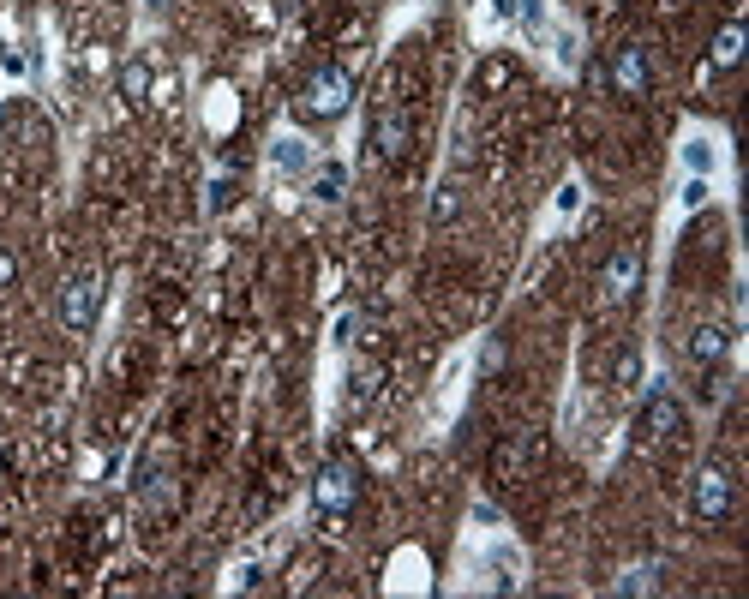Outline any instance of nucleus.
Wrapping results in <instances>:
<instances>
[{
	"mask_svg": "<svg viewBox=\"0 0 749 599\" xmlns=\"http://www.w3.org/2000/svg\"><path fill=\"white\" fill-rule=\"evenodd\" d=\"M690 510H696L702 522H726V516H732V474H726L720 462L696 468V480H690Z\"/></svg>",
	"mask_w": 749,
	"mask_h": 599,
	"instance_id": "20e7f679",
	"label": "nucleus"
},
{
	"mask_svg": "<svg viewBox=\"0 0 749 599\" xmlns=\"http://www.w3.org/2000/svg\"><path fill=\"white\" fill-rule=\"evenodd\" d=\"M312 498H318L324 516H348V510L360 504V462H354V456H330V462L318 468Z\"/></svg>",
	"mask_w": 749,
	"mask_h": 599,
	"instance_id": "f03ea898",
	"label": "nucleus"
},
{
	"mask_svg": "<svg viewBox=\"0 0 749 599\" xmlns=\"http://www.w3.org/2000/svg\"><path fill=\"white\" fill-rule=\"evenodd\" d=\"M738 60H744V24L732 18V24H726V30L714 36V66L726 72V66H738Z\"/></svg>",
	"mask_w": 749,
	"mask_h": 599,
	"instance_id": "1a4fd4ad",
	"label": "nucleus"
},
{
	"mask_svg": "<svg viewBox=\"0 0 749 599\" xmlns=\"http://www.w3.org/2000/svg\"><path fill=\"white\" fill-rule=\"evenodd\" d=\"M648 84H654L648 48H642V42H624V48L612 54V90H618V96H648Z\"/></svg>",
	"mask_w": 749,
	"mask_h": 599,
	"instance_id": "423d86ee",
	"label": "nucleus"
},
{
	"mask_svg": "<svg viewBox=\"0 0 749 599\" xmlns=\"http://www.w3.org/2000/svg\"><path fill=\"white\" fill-rule=\"evenodd\" d=\"M348 102H354V72L348 66H318L306 78V90H300V114H312V120H336Z\"/></svg>",
	"mask_w": 749,
	"mask_h": 599,
	"instance_id": "f257e3e1",
	"label": "nucleus"
},
{
	"mask_svg": "<svg viewBox=\"0 0 749 599\" xmlns=\"http://www.w3.org/2000/svg\"><path fill=\"white\" fill-rule=\"evenodd\" d=\"M636 288H642V246L624 240V246L606 258V270H600V294H606V306H630Z\"/></svg>",
	"mask_w": 749,
	"mask_h": 599,
	"instance_id": "7ed1b4c3",
	"label": "nucleus"
},
{
	"mask_svg": "<svg viewBox=\"0 0 749 599\" xmlns=\"http://www.w3.org/2000/svg\"><path fill=\"white\" fill-rule=\"evenodd\" d=\"M120 90H126V96H144V90H150V66H144V60H132V66L120 72Z\"/></svg>",
	"mask_w": 749,
	"mask_h": 599,
	"instance_id": "2eb2a0df",
	"label": "nucleus"
},
{
	"mask_svg": "<svg viewBox=\"0 0 749 599\" xmlns=\"http://www.w3.org/2000/svg\"><path fill=\"white\" fill-rule=\"evenodd\" d=\"M0 468H6V456H0Z\"/></svg>",
	"mask_w": 749,
	"mask_h": 599,
	"instance_id": "4be33fe9",
	"label": "nucleus"
},
{
	"mask_svg": "<svg viewBox=\"0 0 749 599\" xmlns=\"http://www.w3.org/2000/svg\"><path fill=\"white\" fill-rule=\"evenodd\" d=\"M690 354H696L702 366H720V360H726V330H720V324H708V330H696V342H690Z\"/></svg>",
	"mask_w": 749,
	"mask_h": 599,
	"instance_id": "9d476101",
	"label": "nucleus"
},
{
	"mask_svg": "<svg viewBox=\"0 0 749 599\" xmlns=\"http://www.w3.org/2000/svg\"><path fill=\"white\" fill-rule=\"evenodd\" d=\"M642 432L660 438V444H672V438L684 432V402H678L672 390H654V396L642 402Z\"/></svg>",
	"mask_w": 749,
	"mask_h": 599,
	"instance_id": "0eeeda50",
	"label": "nucleus"
},
{
	"mask_svg": "<svg viewBox=\"0 0 749 599\" xmlns=\"http://www.w3.org/2000/svg\"><path fill=\"white\" fill-rule=\"evenodd\" d=\"M378 384H384V372H378V366H360V372L348 378V408H366V402L378 396Z\"/></svg>",
	"mask_w": 749,
	"mask_h": 599,
	"instance_id": "9b49d317",
	"label": "nucleus"
},
{
	"mask_svg": "<svg viewBox=\"0 0 749 599\" xmlns=\"http://www.w3.org/2000/svg\"><path fill=\"white\" fill-rule=\"evenodd\" d=\"M408 138H414V126H408V114H402V108H384V114H378V126H372V150H378L384 162H402V150H408Z\"/></svg>",
	"mask_w": 749,
	"mask_h": 599,
	"instance_id": "6e6552de",
	"label": "nucleus"
},
{
	"mask_svg": "<svg viewBox=\"0 0 749 599\" xmlns=\"http://www.w3.org/2000/svg\"><path fill=\"white\" fill-rule=\"evenodd\" d=\"M612 372H618V384H624V390H636V384H642V354H636V348H624Z\"/></svg>",
	"mask_w": 749,
	"mask_h": 599,
	"instance_id": "4468645a",
	"label": "nucleus"
},
{
	"mask_svg": "<svg viewBox=\"0 0 749 599\" xmlns=\"http://www.w3.org/2000/svg\"><path fill=\"white\" fill-rule=\"evenodd\" d=\"M660 588V564H630L618 576V594H654Z\"/></svg>",
	"mask_w": 749,
	"mask_h": 599,
	"instance_id": "f8f14e48",
	"label": "nucleus"
},
{
	"mask_svg": "<svg viewBox=\"0 0 749 599\" xmlns=\"http://www.w3.org/2000/svg\"><path fill=\"white\" fill-rule=\"evenodd\" d=\"M228 198H234V186H228V180H216V186H210V210H222Z\"/></svg>",
	"mask_w": 749,
	"mask_h": 599,
	"instance_id": "412c9836",
	"label": "nucleus"
},
{
	"mask_svg": "<svg viewBox=\"0 0 749 599\" xmlns=\"http://www.w3.org/2000/svg\"><path fill=\"white\" fill-rule=\"evenodd\" d=\"M480 366H486V372H498V366H504V342H498V336L486 342V354H480Z\"/></svg>",
	"mask_w": 749,
	"mask_h": 599,
	"instance_id": "aec40b11",
	"label": "nucleus"
},
{
	"mask_svg": "<svg viewBox=\"0 0 749 599\" xmlns=\"http://www.w3.org/2000/svg\"><path fill=\"white\" fill-rule=\"evenodd\" d=\"M12 282H18V252H12V246H0V294H6Z\"/></svg>",
	"mask_w": 749,
	"mask_h": 599,
	"instance_id": "f3484780",
	"label": "nucleus"
},
{
	"mask_svg": "<svg viewBox=\"0 0 749 599\" xmlns=\"http://www.w3.org/2000/svg\"><path fill=\"white\" fill-rule=\"evenodd\" d=\"M342 186H348V168H342V162H324V168H318V180H312V192H318L324 204H336V198H342Z\"/></svg>",
	"mask_w": 749,
	"mask_h": 599,
	"instance_id": "ddd939ff",
	"label": "nucleus"
},
{
	"mask_svg": "<svg viewBox=\"0 0 749 599\" xmlns=\"http://www.w3.org/2000/svg\"><path fill=\"white\" fill-rule=\"evenodd\" d=\"M504 78H510V66H504V60H492V66H486V72H480V84H486V90H498V84H504Z\"/></svg>",
	"mask_w": 749,
	"mask_h": 599,
	"instance_id": "6ab92c4d",
	"label": "nucleus"
},
{
	"mask_svg": "<svg viewBox=\"0 0 749 599\" xmlns=\"http://www.w3.org/2000/svg\"><path fill=\"white\" fill-rule=\"evenodd\" d=\"M96 312H102V276H72V282L60 288V324L84 336V330L96 324Z\"/></svg>",
	"mask_w": 749,
	"mask_h": 599,
	"instance_id": "39448f33",
	"label": "nucleus"
},
{
	"mask_svg": "<svg viewBox=\"0 0 749 599\" xmlns=\"http://www.w3.org/2000/svg\"><path fill=\"white\" fill-rule=\"evenodd\" d=\"M462 210V192L456 186H438V198H432V222H450Z\"/></svg>",
	"mask_w": 749,
	"mask_h": 599,
	"instance_id": "dca6fc26",
	"label": "nucleus"
},
{
	"mask_svg": "<svg viewBox=\"0 0 749 599\" xmlns=\"http://www.w3.org/2000/svg\"><path fill=\"white\" fill-rule=\"evenodd\" d=\"M276 162H282V168H300V162H306V150L288 138V144H276Z\"/></svg>",
	"mask_w": 749,
	"mask_h": 599,
	"instance_id": "a211bd4d",
	"label": "nucleus"
}]
</instances>
